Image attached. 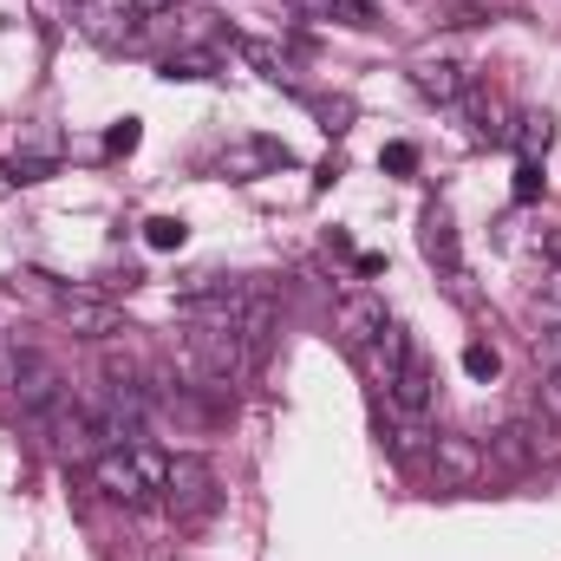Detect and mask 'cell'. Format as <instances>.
I'll return each instance as SVG.
<instances>
[{"instance_id":"6da1fadb","label":"cell","mask_w":561,"mask_h":561,"mask_svg":"<svg viewBox=\"0 0 561 561\" xmlns=\"http://www.w3.org/2000/svg\"><path fill=\"white\" fill-rule=\"evenodd\" d=\"M92 483L112 496V503H150L163 483H170V457L157 444H112L92 457Z\"/></svg>"},{"instance_id":"7a4b0ae2","label":"cell","mask_w":561,"mask_h":561,"mask_svg":"<svg viewBox=\"0 0 561 561\" xmlns=\"http://www.w3.org/2000/svg\"><path fill=\"white\" fill-rule=\"evenodd\" d=\"M7 386H13V399H20V419L39 424L53 419L72 392H66V379H59V366L46 359V353H33V346H7Z\"/></svg>"},{"instance_id":"3957f363","label":"cell","mask_w":561,"mask_h":561,"mask_svg":"<svg viewBox=\"0 0 561 561\" xmlns=\"http://www.w3.org/2000/svg\"><path fill=\"white\" fill-rule=\"evenodd\" d=\"M46 300H53L59 327H72L79 340H125V333H131L125 307H112V300H99V294H79V287H53Z\"/></svg>"},{"instance_id":"277c9868","label":"cell","mask_w":561,"mask_h":561,"mask_svg":"<svg viewBox=\"0 0 561 561\" xmlns=\"http://www.w3.org/2000/svg\"><path fill=\"white\" fill-rule=\"evenodd\" d=\"M163 496H170L176 523H203V516L216 510V470H209L203 457H170V483H163Z\"/></svg>"},{"instance_id":"5b68a950","label":"cell","mask_w":561,"mask_h":561,"mask_svg":"<svg viewBox=\"0 0 561 561\" xmlns=\"http://www.w3.org/2000/svg\"><path fill=\"white\" fill-rule=\"evenodd\" d=\"M386 405L431 419V405H437V366H431L424 346H405V359H399V373H392V386H386Z\"/></svg>"},{"instance_id":"8992f818","label":"cell","mask_w":561,"mask_h":561,"mask_svg":"<svg viewBox=\"0 0 561 561\" xmlns=\"http://www.w3.org/2000/svg\"><path fill=\"white\" fill-rule=\"evenodd\" d=\"M79 33H92L99 46H118L138 33V7L131 0H79Z\"/></svg>"},{"instance_id":"52a82bcc","label":"cell","mask_w":561,"mask_h":561,"mask_svg":"<svg viewBox=\"0 0 561 561\" xmlns=\"http://www.w3.org/2000/svg\"><path fill=\"white\" fill-rule=\"evenodd\" d=\"M379 327H386V300H373V294H353V300L340 307V327H333V333H340V346L359 359V353L373 346V333H379Z\"/></svg>"},{"instance_id":"ba28073f","label":"cell","mask_w":561,"mask_h":561,"mask_svg":"<svg viewBox=\"0 0 561 561\" xmlns=\"http://www.w3.org/2000/svg\"><path fill=\"white\" fill-rule=\"evenodd\" d=\"M405 346H412V333H405L399 320H386V327L373 333V346L359 353V366H366V379H373L379 392L392 386V373H399V359H405Z\"/></svg>"},{"instance_id":"9c48e42d","label":"cell","mask_w":561,"mask_h":561,"mask_svg":"<svg viewBox=\"0 0 561 561\" xmlns=\"http://www.w3.org/2000/svg\"><path fill=\"white\" fill-rule=\"evenodd\" d=\"M412 85H419L424 99H437V105H457V99L470 92V72H463L457 59H419V66H412Z\"/></svg>"},{"instance_id":"30bf717a","label":"cell","mask_w":561,"mask_h":561,"mask_svg":"<svg viewBox=\"0 0 561 561\" xmlns=\"http://www.w3.org/2000/svg\"><path fill=\"white\" fill-rule=\"evenodd\" d=\"M490 457L503 463V470H529L536 457H542V431L529 419H516V424H503L496 437H490Z\"/></svg>"},{"instance_id":"8fae6325","label":"cell","mask_w":561,"mask_h":561,"mask_svg":"<svg viewBox=\"0 0 561 561\" xmlns=\"http://www.w3.org/2000/svg\"><path fill=\"white\" fill-rule=\"evenodd\" d=\"M419 242H424V255H431V262H437V268H444L450 280L463 275V255H457V222H450L444 209H431V216H424Z\"/></svg>"},{"instance_id":"7c38bea8","label":"cell","mask_w":561,"mask_h":561,"mask_svg":"<svg viewBox=\"0 0 561 561\" xmlns=\"http://www.w3.org/2000/svg\"><path fill=\"white\" fill-rule=\"evenodd\" d=\"M386 444H392V457H419L424 444H431V419L386 405Z\"/></svg>"},{"instance_id":"4fadbf2b","label":"cell","mask_w":561,"mask_h":561,"mask_svg":"<svg viewBox=\"0 0 561 561\" xmlns=\"http://www.w3.org/2000/svg\"><path fill=\"white\" fill-rule=\"evenodd\" d=\"M510 138H516L523 157H536V163H542V157H549V144H556V118H549V112H523Z\"/></svg>"},{"instance_id":"5bb4252c","label":"cell","mask_w":561,"mask_h":561,"mask_svg":"<svg viewBox=\"0 0 561 561\" xmlns=\"http://www.w3.org/2000/svg\"><path fill=\"white\" fill-rule=\"evenodd\" d=\"M431 450H437V470L444 477H477V463H483L463 437H431Z\"/></svg>"},{"instance_id":"9a60e30c","label":"cell","mask_w":561,"mask_h":561,"mask_svg":"<svg viewBox=\"0 0 561 561\" xmlns=\"http://www.w3.org/2000/svg\"><path fill=\"white\" fill-rule=\"evenodd\" d=\"M300 13H327V20H346V26H373V0H294Z\"/></svg>"},{"instance_id":"2e32d148","label":"cell","mask_w":561,"mask_h":561,"mask_svg":"<svg viewBox=\"0 0 561 561\" xmlns=\"http://www.w3.org/2000/svg\"><path fill=\"white\" fill-rule=\"evenodd\" d=\"M163 79H170V85H176V79H183V85H190V79H216V59H209V53H170V59H163Z\"/></svg>"},{"instance_id":"e0dca14e","label":"cell","mask_w":561,"mask_h":561,"mask_svg":"<svg viewBox=\"0 0 561 561\" xmlns=\"http://www.w3.org/2000/svg\"><path fill=\"white\" fill-rule=\"evenodd\" d=\"M463 373H470L477 386H490V379L503 373V353H496V346H483V340H470V346H463Z\"/></svg>"},{"instance_id":"ac0fdd59","label":"cell","mask_w":561,"mask_h":561,"mask_svg":"<svg viewBox=\"0 0 561 561\" xmlns=\"http://www.w3.org/2000/svg\"><path fill=\"white\" fill-rule=\"evenodd\" d=\"M183 236H190L183 216H150V222H144V242H150V249H183Z\"/></svg>"},{"instance_id":"d6986e66","label":"cell","mask_w":561,"mask_h":561,"mask_svg":"<svg viewBox=\"0 0 561 561\" xmlns=\"http://www.w3.org/2000/svg\"><path fill=\"white\" fill-rule=\"evenodd\" d=\"M542 190H549V176H542V163H536V157H523V163H516V203H536Z\"/></svg>"},{"instance_id":"ffe728a7","label":"cell","mask_w":561,"mask_h":561,"mask_svg":"<svg viewBox=\"0 0 561 561\" xmlns=\"http://www.w3.org/2000/svg\"><path fill=\"white\" fill-rule=\"evenodd\" d=\"M536 405H542V419H549V424H561V373H556V366L542 373V386H536Z\"/></svg>"},{"instance_id":"44dd1931","label":"cell","mask_w":561,"mask_h":561,"mask_svg":"<svg viewBox=\"0 0 561 561\" xmlns=\"http://www.w3.org/2000/svg\"><path fill=\"white\" fill-rule=\"evenodd\" d=\"M7 176H13V183H46V176H53V157H13Z\"/></svg>"},{"instance_id":"7402d4cb","label":"cell","mask_w":561,"mask_h":561,"mask_svg":"<svg viewBox=\"0 0 561 561\" xmlns=\"http://www.w3.org/2000/svg\"><path fill=\"white\" fill-rule=\"evenodd\" d=\"M138 118H118V125H112V131H105V150H112V157H125V150H138Z\"/></svg>"},{"instance_id":"603a6c76","label":"cell","mask_w":561,"mask_h":561,"mask_svg":"<svg viewBox=\"0 0 561 561\" xmlns=\"http://www.w3.org/2000/svg\"><path fill=\"white\" fill-rule=\"evenodd\" d=\"M536 307H542V320L549 327H561V268L549 280H542V294H536Z\"/></svg>"},{"instance_id":"cb8c5ba5","label":"cell","mask_w":561,"mask_h":561,"mask_svg":"<svg viewBox=\"0 0 561 561\" xmlns=\"http://www.w3.org/2000/svg\"><path fill=\"white\" fill-rule=\"evenodd\" d=\"M379 163H386L392 176H405V170L419 163V150H412V144H386V157H379Z\"/></svg>"},{"instance_id":"d4e9b609","label":"cell","mask_w":561,"mask_h":561,"mask_svg":"<svg viewBox=\"0 0 561 561\" xmlns=\"http://www.w3.org/2000/svg\"><path fill=\"white\" fill-rule=\"evenodd\" d=\"M536 353H542V373H549V366L561 373V327H549V333H536Z\"/></svg>"},{"instance_id":"484cf974","label":"cell","mask_w":561,"mask_h":561,"mask_svg":"<svg viewBox=\"0 0 561 561\" xmlns=\"http://www.w3.org/2000/svg\"><path fill=\"white\" fill-rule=\"evenodd\" d=\"M542 255H549V268H561V229H549V236H542Z\"/></svg>"},{"instance_id":"4316f807","label":"cell","mask_w":561,"mask_h":561,"mask_svg":"<svg viewBox=\"0 0 561 561\" xmlns=\"http://www.w3.org/2000/svg\"><path fill=\"white\" fill-rule=\"evenodd\" d=\"M131 7H138V13H157V7H163V0H131Z\"/></svg>"}]
</instances>
